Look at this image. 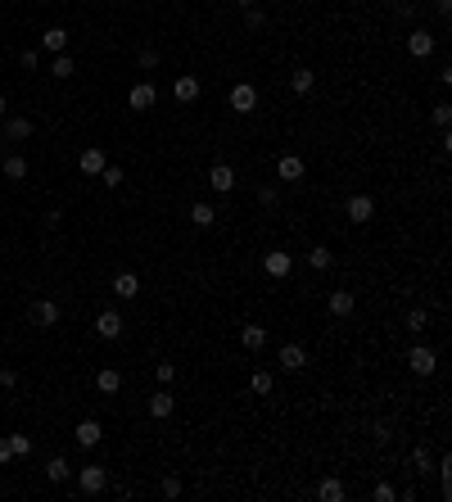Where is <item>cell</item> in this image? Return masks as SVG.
I'll return each mask as SVG.
<instances>
[{"mask_svg": "<svg viewBox=\"0 0 452 502\" xmlns=\"http://www.w3.org/2000/svg\"><path fill=\"white\" fill-rule=\"evenodd\" d=\"M122 181H127V177H122V168H113V163H109V168L100 172V186H109V190H118Z\"/></svg>", "mask_w": 452, "mask_h": 502, "instance_id": "33", "label": "cell"}, {"mask_svg": "<svg viewBox=\"0 0 452 502\" xmlns=\"http://www.w3.org/2000/svg\"><path fill=\"white\" fill-rule=\"evenodd\" d=\"M326 308H330L335 317H349L353 308H358V299H353V289H330V299H326Z\"/></svg>", "mask_w": 452, "mask_h": 502, "instance_id": "19", "label": "cell"}, {"mask_svg": "<svg viewBox=\"0 0 452 502\" xmlns=\"http://www.w3.org/2000/svg\"><path fill=\"white\" fill-rule=\"evenodd\" d=\"M45 480H50V485H68V480H73V466H68L64 457H50V461H45Z\"/></svg>", "mask_w": 452, "mask_h": 502, "instance_id": "23", "label": "cell"}, {"mask_svg": "<svg viewBox=\"0 0 452 502\" xmlns=\"http://www.w3.org/2000/svg\"><path fill=\"white\" fill-rule=\"evenodd\" d=\"M113 294L131 303V299L140 294V276H136V272H118V276H113Z\"/></svg>", "mask_w": 452, "mask_h": 502, "instance_id": "18", "label": "cell"}, {"mask_svg": "<svg viewBox=\"0 0 452 502\" xmlns=\"http://www.w3.org/2000/svg\"><path fill=\"white\" fill-rule=\"evenodd\" d=\"M172 408H177L172 389H159V394L150 399V417H159V421H168V417H172Z\"/></svg>", "mask_w": 452, "mask_h": 502, "instance_id": "21", "label": "cell"}, {"mask_svg": "<svg viewBox=\"0 0 452 502\" xmlns=\"http://www.w3.org/2000/svg\"><path fill=\"white\" fill-rule=\"evenodd\" d=\"M199 91H204V86H199V77H190V73H181L177 82H172V100L177 104H195Z\"/></svg>", "mask_w": 452, "mask_h": 502, "instance_id": "10", "label": "cell"}, {"mask_svg": "<svg viewBox=\"0 0 452 502\" xmlns=\"http://www.w3.org/2000/svg\"><path fill=\"white\" fill-rule=\"evenodd\" d=\"M435 36H430L425 32V27H411V32H407V55H416V59H430V55H435Z\"/></svg>", "mask_w": 452, "mask_h": 502, "instance_id": "12", "label": "cell"}, {"mask_svg": "<svg viewBox=\"0 0 452 502\" xmlns=\"http://www.w3.org/2000/svg\"><path fill=\"white\" fill-rule=\"evenodd\" d=\"M245 27H249V32H263V27H267V14H263L258 5H249V9H245Z\"/></svg>", "mask_w": 452, "mask_h": 502, "instance_id": "31", "label": "cell"}, {"mask_svg": "<svg viewBox=\"0 0 452 502\" xmlns=\"http://www.w3.org/2000/svg\"><path fill=\"white\" fill-rule=\"evenodd\" d=\"M393 498H398V489H393L389 480H380L376 485V502H393Z\"/></svg>", "mask_w": 452, "mask_h": 502, "instance_id": "38", "label": "cell"}, {"mask_svg": "<svg viewBox=\"0 0 452 502\" xmlns=\"http://www.w3.org/2000/svg\"><path fill=\"white\" fill-rule=\"evenodd\" d=\"M163 494H168V498H177V494H181V480H177V475H172V480H163Z\"/></svg>", "mask_w": 452, "mask_h": 502, "instance_id": "43", "label": "cell"}, {"mask_svg": "<svg viewBox=\"0 0 452 502\" xmlns=\"http://www.w3.org/2000/svg\"><path fill=\"white\" fill-rule=\"evenodd\" d=\"M27 317H32V326H41V331H45V326L59 322V303H54V299H36V303L27 308Z\"/></svg>", "mask_w": 452, "mask_h": 502, "instance_id": "11", "label": "cell"}, {"mask_svg": "<svg viewBox=\"0 0 452 502\" xmlns=\"http://www.w3.org/2000/svg\"><path fill=\"white\" fill-rule=\"evenodd\" d=\"M9 452H14V457H27V452H32V439H27V434H9Z\"/></svg>", "mask_w": 452, "mask_h": 502, "instance_id": "34", "label": "cell"}, {"mask_svg": "<svg viewBox=\"0 0 452 502\" xmlns=\"http://www.w3.org/2000/svg\"><path fill=\"white\" fill-rule=\"evenodd\" d=\"M303 366H307L303 344H281V371H303Z\"/></svg>", "mask_w": 452, "mask_h": 502, "instance_id": "17", "label": "cell"}, {"mask_svg": "<svg viewBox=\"0 0 452 502\" xmlns=\"http://www.w3.org/2000/svg\"><path fill=\"white\" fill-rule=\"evenodd\" d=\"M226 104L235 113H254L258 109V86L254 82H235V86H231V95H226Z\"/></svg>", "mask_w": 452, "mask_h": 502, "instance_id": "1", "label": "cell"}, {"mask_svg": "<svg viewBox=\"0 0 452 502\" xmlns=\"http://www.w3.org/2000/svg\"><path fill=\"white\" fill-rule=\"evenodd\" d=\"M5 113H9V100H5V91H0V118H5Z\"/></svg>", "mask_w": 452, "mask_h": 502, "instance_id": "45", "label": "cell"}, {"mask_svg": "<svg viewBox=\"0 0 452 502\" xmlns=\"http://www.w3.org/2000/svg\"><path fill=\"white\" fill-rule=\"evenodd\" d=\"M235 5H240V9H249V5H258V0H235Z\"/></svg>", "mask_w": 452, "mask_h": 502, "instance_id": "46", "label": "cell"}, {"mask_svg": "<svg viewBox=\"0 0 452 502\" xmlns=\"http://www.w3.org/2000/svg\"><path fill=\"white\" fill-rule=\"evenodd\" d=\"M411 461H416V471H430V452H425V448L411 452Z\"/></svg>", "mask_w": 452, "mask_h": 502, "instance_id": "42", "label": "cell"}, {"mask_svg": "<svg viewBox=\"0 0 452 502\" xmlns=\"http://www.w3.org/2000/svg\"><path fill=\"white\" fill-rule=\"evenodd\" d=\"M18 64H23V69H41V50H36V45H27V50L18 55Z\"/></svg>", "mask_w": 452, "mask_h": 502, "instance_id": "36", "label": "cell"}, {"mask_svg": "<svg viewBox=\"0 0 452 502\" xmlns=\"http://www.w3.org/2000/svg\"><path fill=\"white\" fill-rule=\"evenodd\" d=\"M73 439L82 443V448H95V443L104 439V430H100V421L95 417H86V421H77V430H73Z\"/></svg>", "mask_w": 452, "mask_h": 502, "instance_id": "16", "label": "cell"}, {"mask_svg": "<svg viewBox=\"0 0 452 502\" xmlns=\"http://www.w3.org/2000/svg\"><path fill=\"white\" fill-rule=\"evenodd\" d=\"M41 50L64 55V50H68V32H64V27H45V32H41Z\"/></svg>", "mask_w": 452, "mask_h": 502, "instance_id": "20", "label": "cell"}, {"mask_svg": "<svg viewBox=\"0 0 452 502\" xmlns=\"http://www.w3.org/2000/svg\"><path fill=\"white\" fill-rule=\"evenodd\" d=\"M407 366L416 375H435L439 371V353L430 349V344H411V353H407Z\"/></svg>", "mask_w": 452, "mask_h": 502, "instance_id": "2", "label": "cell"}, {"mask_svg": "<svg viewBox=\"0 0 452 502\" xmlns=\"http://www.w3.org/2000/svg\"><path fill=\"white\" fill-rule=\"evenodd\" d=\"M312 86H316V73L312 69H294L290 73V91L294 95H312Z\"/></svg>", "mask_w": 452, "mask_h": 502, "instance_id": "25", "label": "cell"}, {"mask_svg": "<svg viewBox=\"0 0 452 502\" xmlns=\"http://www.w3.org/2000/svg\"><path fill=\"white\" fill-rule=\"evenodd\" d=\"M14 385H18V371H9V366H5V371H0V389H14Z\"/></svg>", "mask_w": 452, "mask_h": 502, "instance_id": "41", "label": "cell"}, {"mask_svg": "<svg viewBox=\"0 0 452 502\" xmlns=\"http://www.w3.org/2000/svg\"><path fill=\"white\" fill-rule=\"evenodd\" d=\"M154 375H159V385H172V380H177V366H172V362H159V366H154Z\"/></svg>", "mask_w": 452, "mask_h": 502, "instance_id": "37", "label": "cell"}, {"mask_svg": "<svg viewBox=\"0 0 452 502\" xmlns=\"http://www.w3.org/2000/svg\"><path fill=\"white\" fill-rule=\"evenodd\" d=\"M0 172H5L9 181H23L27 177V159H23V154H9V159L0 163Z\"/></svg>", "mask_w": 452, "mask_h": 502, "instance_id": "26", "label": "cell"}, {"mask_svg": "<svg viewBox=\"0 0 452 502\" xmlns=\"http://www.w3.org/2000/svg\"><path fill=\"white\" fill-rule=\"evenodd\" d=\"M136 64H140L145 73H150V69H159V50H154V45H145V50L136 55Z\"/></svg>", "mask_w": 452, "mask_h": 502, "instance_id": "35", "label": "cell"}, {"mask_svg": "<svg viewBox=\"0 0 452 502\" xmlns=\"http://www.w3.org/2000/svg\"><path fill=\"white\" fill-rule=\"evenodd\" d=\"M240 344H245V353H263L267 349V326H240Z\"/></svg>", "mask_w": 452, "mask_h": 502, "instance_id": "14", "label": "cell"}, {"mask_svg": "<svg viewBox=\"0 0 452 502\" xmlns=\"http://www.w3.org/2000/svg\"><path fill=\"white\" fill-rule=\"evenodd\" d=\"M77 168H82L86 177H100V172L109 168V154H104V145H86L82 159H77Z\"/></svg>", "mask_w": 452, "mask_h": 502, "instance_id": "7", "label": "cell"}, {"mask_svg": "<svg viewBox=\"0 0 452 502\" xmlns=\"http://www.w3.org/2000/svg\"><path fill=\"white\" fill-rule=\"evenodd\" d=\"M9 457H14V452H9V439H0V466H5Z\"/></svg>", "mask_w": 452, "mask_h": 502, "instance_id": "44", "label": "cell"}, {"mask_svg": "<svg viewBox=\"0 0 452 502\" xmlns=\"http://www.w3.org/2000/svg\"><path fill=\"white\" fill-rule=\"evenodd\" d=\"M263 272L276 276V281H285V276L294 272V254H285V249H272V254H263Z\"/></svg>", "mask_w": 452, "mask_h": 502, "instance_id": "6", "label": "cell"}, {"mask_svg": "<svg viewBox=\"0 0 452 502\" xmlns=\"http://www.w3.org/2000/svg\"><path fill=\"white\" fill-rule=\"evenodd\" d=\"M32 131H36V122H32V118H9V113L0 118V141H5V145H14V141H27Z\"/></svg>", "mask_w": 452, "mask_h": 502, "instance_id": "4", "label": "cell"}, {"mask_svg": "<svg viewBox=\"0 0 452 502\" xmlns=\"http://www.w3.org/2000/svg\"><path fill=\"white\" fill-rule=\"evenodd\" d=\"M73 73H77V64L68 59V50H64V55H54V59H50V77H59V82H68Z\"/></svg>", "mask_w": 452, "mask_h": 502, "instance_id": "28", "label": "cell"}, {"mask_svg": "<svg viewBox=\"0 0 452 502\" xmlns=\"http://www.w3.org/2000/svg\"><path fill=\"white\" fill-rule=\"evenodd\" d=\"M272 371H254V380H249V389H254V394H272Z\"/></svg>", "mask_w": 452, "mask_h": 502, "instance_id": "32", "label": "cell"}, {"mask_svg": "<svg viewBox=\"0 0 452 502\" xmlns=\"http://www.w3.org/2000/svg\"><path fill=\"white\" fill-rule=\"evenodd\" d=\"M95 335H100V340H118L122 335V317L113 313V308H104V313L95 317Z\"/></svg>", "mask_w": 452, "mask_h": 502, "instance_id": "13", "label": "cell"}, {"mask_svg": "<svg viewBox=\"0 0 452 502\" xmlns=\"http://www.w3.org/2000/svg\"><path fill=\"white\" fill-rule=\"evenodd\" d=\"M402 326H407V331H411V335H425V326H430V317H425V308H411V313H407V322H402Z\"/></svg>", "mask_w": 452, "mask_h": 502, "instance_id": "30", "label": "cell"}, {"mask_svg": "<svg viewBox=\"0 0 452 502\" xmlns=\"http://www.w3.org/2000/svg\"><path fill=\"white\" fill-rule=\"evenodd\" d=\"M303 159H299V154H281V159H276V177H281V181H303Z\"/></svg>", "mask_w": 452, "mask_h": 502, "instance_id": "15", "label": "cell"}, {"mask_svg": "<svg viewBox=\"0 0 452 502\" xmlns=\"http://www.w3.org/2000/svg\"><path fill=\"white\" fill-rule=\"evenodd\" d=\"M344 213H349V222H353V227H367V222L376 217V199H371V195H349Z\"/></svg>", "mask_w": 452, "mask_h": 502, "instance_id": "3", "label": "cell"}, {"mask_svg": "<svg viewBox=\"0 0 452 502\" xmlns=\"http://www.w3.org/2000/svg\"><path fill=\"white\" fill-rule=\"evenodd\" d=\"M104 485H109V471H104L100 461H91V466L77 471V489H82V494H100Z\"/></svg>", "mask_w": 452, "mask_h": 502, "instance_id": "5", "label": "cell"}, {"mask_svg": "<svg viewBox=\"0 0 452 502\" xmlns=\"http://www.w3.org/2000/svg\"><path fill=\"white\" fill-rule=\"evenodd\" d=\"M208 190L231 195V190H235V168H231V163H213V168H208Z\"/></svg>", "mask_w": 452, "mask_h": 502, "instance_id": "8", "label": "cell"}, {"mask_svg": "<svg viewBox=\"0 0 452 502\" xmlns=\"http://www.w3.org/2000/svg\"><path fill=\"white\" fill-rule=\"evenodd\" d=\"M127 104H131V109H136V113H150L154 104H159V91H154L150 82H136V86H131V91H127Z\"/></svg>", "mask_w": 452, "mask_h": 502, "instance_id": "9", "label": "cell"}, {"mask_svg": "<svg viewBox=\"0 0 452 502\" xmlns=\"http://www.w3.org/2000/svg\"><path fill=\"white\" fill-rule=\"evenodd\" d=\"M330 263H335V254H330L326 245H312V249H307V267H312V272H326Z\"/></svg>", "mask_w": 452, "mask_h": 502, "instance_id": "27", "label": "cell"}, {"mask_svg": "<svg viewBox=\"0 0 452 502\" xmlns=\"http://www.w3.org/2000/svg\"><path fill=\"white\" fill-rule=\"evenodd\" d=\"M435 122H439V127H448V122H452V104H435Z\"/></svg>", "mask_w": 452, "mask_h": 502, "instance_id": "39", "label": "cell"}, {"mask_svg": "<svg viewBox=\"0 0 452 502\" xmlns=\"http://www.w3.org/2000/svg\"><path fill=\"white\" fill-rule=\"evenodd\" d=\"M258 199H263V204H267V208H272V204H276V199H281V190H276V186H263V190H258Z\"/></svg>", "mask_w": 452, "mask_h": 502, "instance_id": "40", "label": "cell"}, {"mask_svg": "<svg viewBox=\"0 0 452 502\" xmlns=\"http://www.w3.org/2000/svg\"><path fill=\"white\" fill-rule=\"evenodd\" d=\"M95 389H100V394H118L122 389V375L113 371V366H100V371H95Z\"/></svg>", "mask_w": 452, "mask_h": 502, "instance_id": "24", "label": "cell"}, {"mask_svg": "<svg viewBox=\"0 0 452 502\" xmlns=\"http://www.w3.org/2000/svg\"><path fill=\"white\" fill-rule=\"evenodd\" d=\"M190 222H195V227H213V222H217V208H213V204H195V208H190Z\"/></svg>", "mask_w": 452, "mask_h": 502, "instance_id": "29", "label": "cell"}, {"mask_svg": "<svg viewBox=\"0 0 452 502\" xmlns=\"http://www.w3.org/2000/svg\"><path fill=\"white\" fill-rule=\"evenodd\" d=\"M316 498H321V502H344V498H349V489H344V480H321V485H316Z\"/></svg>", "mask_w": 452, "mask_h": 502, "instance_id": "22", "label": "cell"}]
</instances>
